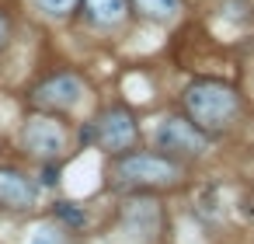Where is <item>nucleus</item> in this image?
<instances>
[{"mask_svg": "<svg viewBox=\"0 0 254 244\" xmlns=\"http://www.w3.org/2000/svg\"><path fill=\"white\" fill-rule=\"evenodd\" d=\"M185 108H188L191 122L202 133H212V129H223V126L233 122V115H237V94L226 84H219V81H195L185 91Z\"/></svg>", "mask_w": 254, "mask_h": 244, "instance_id": "nucleus-1", "label": "nucleus"}, {"mask_svg": "<svg viewBox=\"0 0 254 244\" xmlns=\"http://www.w3.org/2000/svg\"><path fill=\"white\" fill-rule=\"evenodd\" d=\"M153 143H157V150H167V154H185V157L202 154V150L209 147L205 133H202L195 122L178 119V115H167V119H160V122H157V129H153Z\"/></svg>", "mask_w": 254, "mask_h": 244, "instance_id": "nucleus-2", "label": "nucleus"}, {"mask_svg": "<svg viewBox=\"0 0 254 244\" xmlns=\"http://www.w3.org/2000/svg\"><path fill=\"white\" fill-rule=\"evenodd\" d=\"M174 174H178V164L157 154H132L119 161V178L126 185H164V181H174Z\"/></svg>", "mask_w": 254, "mask_h": 244, "instance_id": "nucleus-3", "label": "nucleus"}, {"mask_svg": "<svg viewBox=\"0 0 254 244\" xmlns=\"http://www.w3.org/2000/svg\"><path fill=\"white\" fill-rule=\"evenodd\" d=\"M84 140H98L105 150H129L136 143V122L126 108H112L105 112L87 133H80Z\"/></svg>", "mask_w": 254, "mask_h": 244, "instance_id": "nucleus-4", "label": "nucleus"}, {"mask_svg": "<svg viewBox=\"0 0 254 244\" xmlns=\"http://www.w3.org/2000/svg\"><path fill=\"white\" fill-rule=\"evenodd\" d=\"M21 140H25V147H28L32 154H39V157H56V154L66 147V133H63V126H60L56 119H49V115H35V119H28Z\"/></svg>", "mask_w": 254, "mask_h": 244, "instance_id": "nucleus-5", "label": "nucleus"}, {"mask_svg": "<svg viewBox=\"0 0 254 244\" xmlns=\"http://www.w3.org/2000/svg\"><path fill=\"white\" fill-rule=\"evenodd\" d=\"M80 94H84V84L73 74H56L35 87V101L46 108H73L80 101Z\"/></svg>", "mask_w": 254, "mask_h": 244, "instance_id": "nucleus-6", "label": "nucleus"}, {"mask_svg": "<svg viewBox=\"0 0 254 244\" xmlns=\"http://www.w3.org/2000/svg\"><path fill=\"white\" fill-rule=\"evenodd\" d=\"M35 195L39 192L25 174L11 171V167H0V209H28L35 202Z\"/></svg>", "mask_w": 254, "mask_h": 244, "instance_id": "nucleus-7", "label": "nucleus"}, {"mask_svg": "<svg viewBox=\"0 0 254 244\" xmlns=\"http://www.w3.org/2000/svg\"><path fill=\"white\" fill-rule=\"evenodd\" d=\"M84 11L94 25H115L126 18V0H84Z\"/></svg>", "mask_w": 254, "mask_h": 244, "instance_id": "nucleus-8", "label": "nucleus"}, {"mask_svg": "<svg viewBox=\"0 0 254 244\" xmlns=\"http://www.w3.org/2000/svg\"><path fill=\"white\" fill-rule=\"evenodd\" d=\"M25 244H66V234H63V227L56 220H42V223H35L28 230Z\"/></svg>", "mask_w": 254, "mask_h": 244, "instance_id": "nucleus-9", "label": "nucleus"}, {"mask_svg": "<svg viewBox=\"0 0 254 244\" xmlns=\"http://www.w3.org/2000/svg\"><path fill=\"white\" fill-rule=\"evenodd\" d=\"M136 7L150 18H171L178 11V0H136Z\"/></svg>", "mask_w": 254, "mask_h": 244, "instance_id": "nucleus-10", "label": "nucleus"}, {"mask_svg": "<svg viewBox=\"0 0 254 244\" xmlns=\"http://www.w3.org/2000/svg\"><path fill=\"white\" fill-rule=\"evenodd\" d=\"M39 4H42L49 14H66V11L77 4V0H39Z\"/></svg>", "mask_w": 254, "mask_h": 244, "instance_id": "nucleus-11", "label": "nucleus"}, {"mask_svg": "<svg viewBox=\"0 0 254 244\" xmlns=\"http://www.w3.org/2000/svg\"><path fill=\"white\" fill-rule=\"evenodd\" d=\"M60 213H63L66 220H73V223H84V220H87L84 213H77V209H70V202H60Z\"/></svg>", "mask_w": 254, "mask_h": 244, "instance_id": "nucleus-12", "label": "nucleus"}, {"mask_svg": "<svg viewBox=\"0 0 254 244\" xmlns=\"http://www.w3.org/2000/svg\"><path fill=\"white\" fill-rule=\"evenodd\" d=\"M4 39H7V21L0 18V42H4Z\"/></svg>", "mask_w": 254, "mask_h": 244, "instance_id": "nucleus-13", "label": "nucleus"}]
</instances>
